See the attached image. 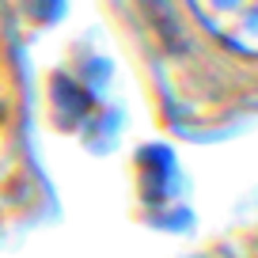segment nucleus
Segmentation results:
<instances>
[{
  "label": "nucleus",
  "mask_w": 258,
  "mask_h": 258,
  "mask_svg": "<svg viewBox=\"0 0 258 258\" xmlns=\"http://www.w3.org/2000/svg\"><path fill=\"white\" fill-rule=\"evenodd\" d=\"M217 38L247 57H258V0H190Z\"/></svg>",
  "instance_id": "nucleus-1"
}]
</instances>
